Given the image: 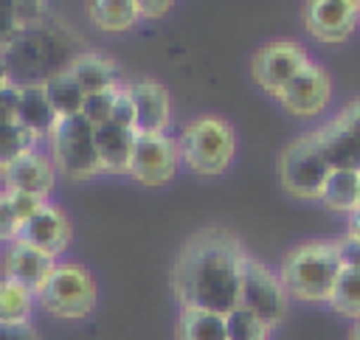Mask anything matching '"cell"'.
Returning a JSON list of instances; mask_svg holds the SVG:
<instances>
[{"label":"cell","instance_id":"cell-1","mask_svg":"<svg viewBox=\"0 0 360 340\" xmlns=\"http://www.w3.org/2000/svg\"><path fill=\"white\" fill-rule=\"evenodd\" d=\"M248 250L222 228H202L186 239L172 267V292L180 309L228 315L239 306V278Z\"/></svg>","mask_w":360,"mask_h":340},{"label":"cell","instance_id":"cell-2","mask_svg":"<svg viewBox=\"0 0 360 340\" xmlns=\"http://www.w3.org/2000/svg\"><path fill=\"white\" fill-rule=\"evenodd\" d=\"M79 53L82 42L73 37V31L51 20L22 28L11 42L0 48V56L8 67V79L14 87L51 81L53 76L65 73Z\"/></svg>","mask_w":360,"mask_h":340},{"label":"cell","instance_id":"cell-3","mask_svg":"<svg viewBox=\"0 0 360 340\" xmlns=\"http://www.w3.org/2000/svg\"><path fill=\"white\" fill-rule=\"evenodd\" d=\"M343 267V242L315 239L292 247L281 264V284L290 298L304 303H326Z\"/></svg>","mask_w":360,"mask_h":340},{"label":"cell","instance_id":"cell-4","mask_svg":"<svg viewBox=\"0 0 360 340\" xmlns=\"http://www.w3.org/2000/svg\"><path fill=\"white\" fill-rule=\"evenodd\" d=\"M174 143L183 166L200 177L225 174L236 155V135L231 124L219 115H200L188 121Z\"/></svg>","mask_w":360,"mask_h":340},{"label":"cell","instance_id":"cell-5","mask_svg":"<svg viewBox=\"0 0 360 340\" xmlns=\"http://www.w3.org/2000/svg\"><path fill=\"white\" fill-rule=\"evenodd\" d=\"M34 301L51 318L84 320V318H90L96 312V301H98L96 278H93V273L87 267H82L76 261L53 264L51 275L45 278V284L39 287Z\"/></svg>","mask_w":360,"mask_h":340},{"label":"cell","instance_id":"cell-6","mask_svg":"<svg viewBox=\"0 0 360 340\" xmlns=\"http://www.w3.org/2000/svg\"><path fill=\"white\" fill-rule=\"evenodd\" d=\"M48 143H51L53 169L68 180L82 183L101 174L96 155V126H90L82 115L56 118L53 129L48 132Z\"/></svg>","mask_w":360,"mask_h":340},{"label":"cell","instance_id":"cell-7","mask_svg":"<svg viewBox=\"0 0 360 340\" xmlns=\"http://www.w3.org/2000/svg\"><path fill=\"white\" fill-rule=\"evenodd\" d=\"M332 166L326 163L323 146L315 132H307L284 146L278 157V180L287 194L298 200H321Z\"/></svg>","mask_w":360,"mask_h":340},{"label":"cell","instance_id":"cell-8","mask_svg":"<svg viewBox=\"0 0 360 340\" xmlns=\"http://www.w3.org/2000/svg\"><path fill=\"white\" fill-rule=\"evenodd\" d=\"M287 289L281 278L262 264L253 256H245L242 261V278H239V306L256 315L267 329L278 326L287 315Z\"/></svg>","mask_w":360,"mask_h":340},{"label":"cell","instance_id":"cell-9","mask_svg":"<svg viewBox=\"0 0 360 340\" xmlns=\"http://www.w3.org/2000/svg\"><path fill=\"white\" fill-rule=\"evenodd\" d=\"M309 62V53L301 42L295 39H273L267 45H262L253 59H250V76L253 81L270 93L278 96L284 90V84Z\"/></svg>","mask_w":360,"mask_h":340},{"label":"cell","instance_id":"cell-10","mask_svg":"<svg viewBox=\"0 0 360 340\" xmlns=\"http://www.w3.org/2000/svg\"><path fill=\"white\" fill-rule=\"evenodd\" d=\"M329 96H332V81H329V73L318 65V62H307L287 84L284 90L276 96L281 101V107L295 115V118H315L326 110L329 104Z\"/></svg>","mask_w":360,"mask_h":340},{"label":"cell","instance_id":"cell-11","mask_svg":"<svg viewBox=\"0 0 360 340\" xmlns=\"http://www.w3.org/2000/svg\"><path fill=\"white\" fill-rule=\"evenodd\" d=\"M177 143L169 135H138L129 163V177L146 188L166 185L177 171Z\"/></svg>","mask_w":360,"mask_h":340},{"label":"cell","instance_id":"cell-12","mask_svg":"<svg viewBox=\"0 0 360 340\" xmlns=\"http://www.w3.org/2000/svg\"><path fill=\"white\" fill-rule=\"evenodd\" d=\"M304 28L321 42H343L360 22V0H312L304 6Z\"/></svg>","mask_w":360,"mask_h":340},{"label":"cell","instance_id":"cell-13","mask_svg":"<svg viewBox=\"0 0 360 340\" xmlns=\"http://www.w3.org/2000/svg\"><path fill=\"white\" fill-rule=\"evenodd\" d=\"M70 233H73V228H70L68 214L48 202L42 211H37L31 219H25L20 225L17 242H22V244L56 259L70 244Z\"/></svg>","mask_w":360,"mask_h":340},{"label":"cell","instance_id":"cell-14","mask_svg":"<svg viewBox=\"0 0 360 340\" xmlns=\"http://www.w3.org/2000/svg\"><path fill=\"white\" fill-rule=\"evenodd\" d=\"M135 104V135H166L172 124V96L160 81H129L127 84Z\"/></svg>","mask_w":360,"mask_h":340},{"label":"cell","instance_id":"cell-15","mask_svg":"<svg viewBox=\"0 0 360 340\" xmlns=\"http://www.w3.org/2000/svg\"><path fill=\"white\" fill-rule=\"evenodd\" d=\"M0 174H3L6 191H22V194H34L42 200H48V194L53 191V183H56L53 160L37 149L17 157L14 163H8Z\"/></svg>","mask_w":360,"mask_h":340},{"label":"cell","instance_id":"cell-16","mask_svg":"<svg viewBox=\"0 0 360 340\" xmlns=\"http://www.w3.org/2000/svg\"><path fill=\"white\" fill-rule=\"evenodd\" d=\"M53 259L22 244V242H11L6 256H3V281H11V284H20L25 287L28 292H39V287L45 284V278L51 275L53 270Z\"/></svg>","mask_w":360,"mask_h":340},{"label":"cell","instance_id":"cell-17","mask_svg":"<svg viewBox=\"0 0 360 340\" xmlns=\"http://www.w3.org/2000/svg\"><path fill=\"white\" fill-rule=\"evenodd\" d=\"M68 73L82 87L84 96L104 93V90H118L121 87V67L110 56H104L98 51H82L70 62Z\"/></svg>","mask_w":360,"mask_h":340},{"label":"cell","instance_id":"cell-18","mask_svg":"<svg viewBox=\"0 0 360 340\" xmlns=\"http://www.w3.org/2000/svg\"><path fill=\"white\" fill-rule=\"evenodd\" d=\"M135 132L115 126V124H101L96 126V155L98 166L107 174H129L132 163V149H135Z\"/></svg>","mask_w":360,"mask_h":340},{"label":"cell","instance_id":"cell-19","mask_svg":"<svg viewBox=\"0 0 360 340\" xmlns=\"http://www.w3.org/2000/svg\"><path fill=\"white\" fill-rule=\"evenodd\" d=\"M326 163L332 166V171H357L360 174V138H354L338 118H332L329 124H323L321 129H315Z\"/></svg>","mask_w":360,"mask_h":340},{"label":"cell","instance_id":"cell-20","mask_svg":"<svg viewBox=\"0 0 360 340\" xmlns=\"http://www.w3.org/2000/svg\"><path fill=\"white\" fill-rule=\"evenodd\" d=\"M349 247L352 244L346 242L343 244V267H340V275H338V281H335L332 295H329L326 303L338 315H346V318H357L360 320V250L352 253Z\"/></svg>","mask_w":360,"mask_h":340},{"label":"cell","instance_id":"cell-21","mask_svg":"<svg viewBox=\"0 0 360 340\" xmlns=\"http://www.w3.org/2000/svg\"><path fill=\"white\" fill-rule=\"evenodd\" d=\"M17 124L31 129L34 135H45L53 129L56 115L51 110V101L45 96V84H28V87H17Z\"/></svg>","mask_w":360,"mask_h":340},{"label":"cell","instance_id":"cell-22","mask_svg":"<svg viewBox=\"0 0 360 340\" xmlns=\"http://www.w3.org/2000/svg\"><path fill=\"white\" fill-rule=\"evenodd\" d=\"M87 17L104 34H124V31L135 28V22L141 20L135 0H96V3H87Z\"/></svg>","mask_w":360,"mask_h":340},{"label":"cell","instance_id":"cell-23","mask_svg":"<svg viewBox=\"0 0 360 340\" xmlns=\"http://www.w3.org/2000/svg\"><path fill=\"white\" fill-rule=\"evenodd\" d=\"M174 340H228L225 315L205 309H180L174 323Z\"/></svg>","mask_w":360,"mask_h":340},{"label":"cell","instance_id":"cell-24","mask_svg":"<svg viewBox=\"0 0 360 340\" xmlns=\"http://www.w3.org/2000/svg\"><path fill=\"white\" fill-rule=\"evenodd\" d=\"M360 197V174L357 171H332L326 177L321 202L335 214H354Z\"/></svg>","mask_w":360,"mask_h":340},{"label":"cell","instance_id":"cell-25","mask_svg":"<svg viewBox=\"0 0 360 340\" xmlns=\"http://www.w3.org/2000/svg\"><path fill=\"white\" fill-rule=\"evenodd\" d=\"M45 96L51 101V110L56 118H73L82 112V101H84V93L82 87L70 79V73H59L53 76L51 81H45Z\"/></svg>","mask_w":360,"mask_h":340},{"label":"cell","instance_id":"cell-26","mask_svg":"<svg viewBox=\"0 0 360 340\" xmlns=\"http://www.w3.org/2000/svg\"><path fill=\"white\" fill-rule=\"evenodd\" d=\"M34 309V292L20 284L0 281V323H28Z\"/></svg>","mask_w":360,"mask_h":340},{"label":"cell","instance_id":"cell-27","mask_svg":"<svg viewBox=\"0 0 360 340\" xmlns=\"http://www.w3.org/2000/svg\"><path fill=\"white\" fill-rule=\"evenodd\" d=\"M39 135H34L31 129L20 126V124H0V171L14 163L17 157L28 155L37 149Z\"/></svg>","mask_w":360,"mask_h":340},{"label":"cell","instance_id":"cell-28","mask_svg":"<svg viewBox=\"0 0 360 340\" xmlns=\"http://www.w3.org/2000/svg\"><path fill=\"white\" fill-rule=\"evenodd\" d=\"M225 332H228V340H267L270 329L256 315L236 306L225 315Z\"/></svg>","mask_w":360,"mask_h":340},{"label":"cell","instance_id":"cell-29","mask_svg":"<svg viewBox=\"0 0 360 340\" xmlns=\"http://www.w3.org/2000/svg\"><path fill=\"white\" fill-rule=\"evenodd\" d=\"M112 98H115V90H104V93H90L84 96L82 101V118L90 124V126H101V124H110V112H112Z\"/></svg>","mask_w":360,"mask_h":340},{"label":"cell","instance_id":"cell-30","mask_svg":"<svg viewBox=\"0 0 360 340\" xmlns=\"http://www.w3.org/2000/svg\"><path fill=\"white\" fill-rule=\"evenodd\" d=\"M110 124H115V126H124V129H132V132H135V104H132V96H129L127 84H121V87L115 90L112 112H110Z\"/></svg>","mask_w":360,"mask_h":340},{"label":"cell","instance_id":"cell-31","mask_svg":"<svg viewBox=\"0 0 360 340\" xmlns=\"http://www.w3.org/2000/svg\"><path fill=\"white\" fill-rule=\"evenodd\" d=\"M8 200H11V208H14L17 219H20V225H22L25 219H31L37 211H42V208L48 205V200L34 197V194H22V191H8Z\"/></svg>","mask_w":360,"mask_h":340},{"label":"cell","instance_id":"cell-32","mask_svg":"<svg viewBox=\"0 0 360 340\" xmlns=\"http://www.w3.org/2000/svg\"><path fill=\"white\" fill-rule=\"evenodd\" d=\"M17 230H20V219L11 208V200H8V191H0V242H14L17 239Z\"/></svg>","mask_w":360,"mask_h":340},{"label":"cell","instance_id":"cell-33","mask_svg":"<svg viewBox=\"0 0 360 340\" xmlns=\"http://www.w3.org/2000/svg\"><path fill=\"white\" fill-rule=\"evenodd\" d=\"M20 31H22V25H20V20H17L14 0H11V3L3 0V3H0V48H3L6 42H11Z\"/></svg>","mask_w":360,"mask_h":340},{"label":"cell","instance_id":"cell-34","mask_svg":"<svg viewBox=\"0 0 360 340\" xmlns=\"http://www.w3.org/2000/svg\"><path fill=\"white\" fill-rule=\"evenodd\" d=\"M0 340H42L39 329L28 323H0Z\"/></svg>","mask_w":360,"mask_h":340},{"label":"cell","instance_id":"cell-35","mask_svg":"<svg viewBox=\"0 0 360 340\" xmlns=\"http://www.w3.org/2000/svg\"><path fill=\"white\" fill-rule=\"evenodd\" d=\"M17 93L14 84L0 90V124H17Z\"/></svg>","mask_w":360,"mask_h":340},{"label":"cell","instance_id":"cell-36","mask_svg":"<svg viewBox=\"0 0 360 340\" xmlns=\"http://www.w3.org/2000/svg\"><path fill=\"white\" fill-rule=\"evenodd\" d=\"M135 6H138V17H149V20L166 17L174 8L172 0H135Z\"/></svg>","mask_w":360,"mask_h":340},{"label":"cell","instance_id":"cell-37","mask_svg":"<svg viewBox=\"0 0 360 340\" xmlns=\"http://www.w3.org/2000/svg\"><path fill=\"white\" fill-rule=\"evenodd\" d=\"M335 118H338V121H340V124H343L354 138H360V98H357V101H352V104H349L340 115H335Z\"/></svg>","mask_w":360,"mask_h":340},{"label":"cell","instance_id":"cell-38","mask_svg":"<svg viewBox=\"0 0 360 340\" xmlns=\"http://www.w3.org/2000/svg\"><path fill=\"white\" fill-rule=\"evenodd\" d=\"M346 242H349L354 250H360V211H354V214H352V222H349V236H346Z\"/></svg>","mask_w":360,"mask_h":340},{"label":"cell","instance_id":"cell-39","mask_svg":"<svg viewBox=\"0 0 360 340\" xmlns=\"http://www.w3.org/2000/svg\"><path fill=\"white\" fill-rule=\"evenodd\" d=\"M11 84V79H8V67H6V62H3V56H0V90H6Z\"/></svg>","mask_w":360,"mask_h":340},{"label":"cell","instance_id":"cell-40","mask_svg":"<svg viewBox=\"0 0 360 340\" xmlns=\"http://www.w3.org/2000/svg\"><path fill=\"white\" fill-rule=\"evenodd\" d=\"M349 340H360V320L354 323V329H352V337Z\"/></svg>","mask_w":360,"mask_h":340},{"label":"cell","instance_id":"cell-41","mask_svg":"<svg viewBox=\"0 0 360 340\" xmlns=\"http://www.w3.org/2000/svg\"><path fill=\"white\" fill-rule=\"evenodd\" d=\"M357 211H360V197H357Z\"/></svg>","mask_w":360,"mask_h":340}]
</instances>
